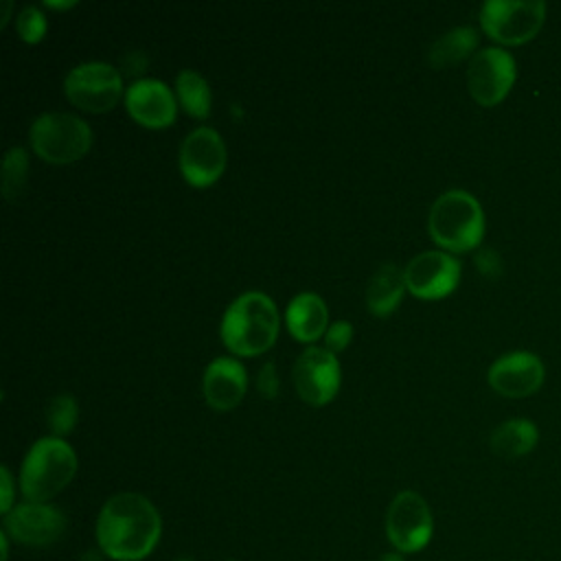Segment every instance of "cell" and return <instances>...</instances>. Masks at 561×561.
Returning a JSON list of instances; mask_svg holds the SVG:
<instances>
[{
	"label": "cell",
	"mask_w": 561,
	"mask_h": 561,
	"mask_svg": "<svg viewBox=\"0 0 561 561\" xmlns=\"http://www.w3.org/2000/svg\"><path fill=\"white\" fill-rule=\"evenodd\" d=\"M94 533L99 550L112 561H142L160 541L162 517L149 497L123 491L105 500Z\"/></svg>",
	"instance_id": "1"
},
{
	"label": "cell",
	"mask_w": 561,
	"mask_h": 561,
	"mask_svg": "<svg viewBox=\"0 0 561 561\" xmlns=\"http://www.w3.org/2000/svg\"><path fill=\"white\" fill-rule=\"evenodd\" d=\"M278 309L263 291L239 294L224 311L219 333L228 351L254 357L267 351L278 335Z\"/></svg>",
	"instance_id": "2"
},
{
	"label": "cell",
	"mask_w": 561,
	"mask_h": 561,
	"mask_svg": "<svg viewBox=\"0 0 561 561\" xmlns=\"http://www.w3.org/2000/svg\"><path fill=\"white\" fill-rule=\"evenodd\" d=\"M427 230L445 252H469L484 237V210L469 191L449 188L434 199Z\"/></svg>",
	"instance_id": "3"
},
{
	"label": "cell",
	"mask_w": 561,
	"mask_h": 561,
	"mask_svg": "<svg viewBox=\"0 0 561 561\" xmlns=\"http://www.w3.org/2000/svg\"><path fill=\"white\" fill-rule=\"evenodd\" d=\"M77 473V454L59 436L37 438L20 467V491L26 502H48L64 491Z\"/></svg>",
	"instance_id": "4"
},
{
	"label": "cell",
	"mask_w": 561,
	"mask_h": 561,
	"mask_svg": "<svg viewBox=\"0 0 561 561\" xmlns=\"http://www.w3.org/2000/svg\"><path fill=\"white\" fill-rule=\"evenodd\" d=\"M33 151L53 164H68L88 153L92 147L90 125L70 112H44L28 129Z\"/></svg>",
	"instance_id": "5"
},
{
	"label": "cell",
	"mask_w": 561,
	"mask_h": 561,
	"mask_svg": "<svg viewBox=\"0 0 561 561\" xmlns=\"http://www.w3.org/2000/svg\"><path fill=\"white\" fill-rule=\"evenodd\" d=\"M546 2L541 0H486L480 7V26L497 44L519 46L530 42L543 26Z\"/></svg>",
	"instance_id": "6"
},
{
	"label": "cell",
	"mask_w": 561,
	"mask_h": 561,
	"mask_svg": "<svg viewBox=\"0 0 561 561\" xmlns=\"http://www.w3.org/2000/svg\"><path fill=\"white\" fill-rule=\"evenodd\" d=\"M66 99L85 112H107L123 96V75L107 61H83L64 77Z\"/></svg>",
	"instance_id": "7"
},
{
	"label": "cell",
	"mask_w": 561,
	"mask_h": 561,
	"mask_svg": "<svg viewBox=\"0 0 561 561\" xmlns=\"http://www.w3.org/2000/svg\"><path fill=\"white\" fill-rule=\"evenodd\" d=\"M386 535L397 552H421L434 535L430 504L416 491H399L386 511Z\"/></svg>",
	"instance_id": "8"
},
{
	"label": "cell",
	"mask_w": 561,
	"mask_h": 561,
	"mask_svg": "<svg viewBox=\"0 0 561 561\" xmlns=\"http://www.w3.org/2000/svg\"><path fill=\"white\" fill-rule=\"evenodd\" d=\"M517 77L515 57L500 48L489 46L478 50L467 66V88L476 103L493 107L506 99Z\"/></svg>",
	"instance_id": "9"
},
{
	"label": "cell",
	"mask_w": 561,
	"mask_h": 561,
	"mask_svg": "<svg viewBox=\"0 0 561 561\" xmlns=\"http://www.w3.org/2000/svg\"><path fill=\"white\" fill-rule=\"evenodd\" d=\"M228 151L217 129L202 125L188 131L180 145V171L191 186L204 188L215 184L226 169Z\"/></svg>",
	"instance_id": "10"
},
{
	"label": "cell",
	"mask_w": 561,
	"mask_h": 561,
	"mask_svg": "<svg viewBox=\"0 0 561 561\" xmlns=\"http://www.w3.org/2000/svg\"><path fill=\"white\" fill-rule=\"evenodd\" d=\"M2 526L13 541L46 548L64 537L68 519L61 508L48 502H20L2 517Z\"/></svg>",
	"instance_id": "11"
},
{
	"label": "cell",
	"mask_w": 561,
	"mask_h": 561,
	"mask_svg": "<svg viewBox=\"0 0 561 561\" xmlns=\"http://www.w3.org/2000/svg\"><path fill=\"white\" fill-rule=\"evenodd\" d=\"M291 377L298 397L305 403L320 408L337 394L342 370L335 353L324 346H309L296 357Z\"/></svg>",
	"instance_id": "12"
},
{
	"label": "cell",
	"mask_w": 561,
	"mask_h": 561,
	"mask_svg": "<svg viewBox=\"0 0 561 561\" xmlns=\"http://www.w3.org/2000/svg\"><path fill=\"white\" fill-rule=\"evenodd\" d=\"M460 272V261L445 250L421 252L403 267L408 291L423 300H436L451 294L458 287Z\"/></svg>",
	"instance_id": "13"
},
{
	"label": "cell",
	"mask_w": 561,
	"mask_h": 561,
	"mask_svg": "<svg viewBox=\"0 0 561 561\" xmlns=\"http://www.w3.org/2000/svg\"><path fill=\"white\" fill-rule=\"evenodd\" d=\"M546 377L543 362L530 351H511L500 355L486 370L489 386L508 399L535 394Z\"/></svg>",
	"instance_id": "14"
},
{
	"label": "cell",
	"mask_w": 561,
	"mask_h": 561,
	"mask_svg": "<svg viewBox=\"0 0 561 561\" xmlns=\"http://www.w3.org/2000/svg\"><path fill=\"white\" fill-rule=\"evenodd\" d=\"M125 107L145 127L162 129L175 121L178 105L173 90L160 79H136L125 88Z\"/></svg>",
	"instance_id": "15"
},
{
	"label": "cell",
	"mask_w": 561,
	"mask_h": 561,
	"mask_svg": "<svg viewBox=\"0 0 561 561\" xmlns=\"http://www.w3.org/2000/svg\"><path fill=\"white\" fill-rule=\"evenodd\" d=\"M202 388L210 408L232 410L245 397L248 373L239 359L221 355L206 366Z\"/></svg>",
	"instance_id": "16"
},
{
	"label": "cell",
	"mask_w": 561,
	"mask_h": 561,
	"mask_svg": "<svg viewBox=\"0 0 561 561\" xmlns=\"http://www.w3.org/2000/svg\"><path fill=\"white\" fill-rule=\"evenodd\" d=\"M285 324L294 340L316 342L329 329V311L316 291L296 294L285 309Z\"/></svg>",
	"instance_id": "17"
},
{
	"label": "cell",
	"mask_w": 561,
	"mask_h": 561,
	"mask_svg": "<svg viewBox=\"0 0 561 561\" xmlns=\"http://www.w3.org/2000/svg\"><path fill=\"white\" fill-rule=\"evenodd\" d=\"M405 289L403 270L397 263H381L368 280L366 307L377 318H386L397 309Z\"/></svg>",
	"instance_id": "18"
},
{
	"label": "cell",
	"mask_w": 561,
	"mask_h": 561,
	"mask_svg": "<svg viewBox=\"0 0 561 561\" xmlns=\"http://www.w3.org/2000/svg\"><path fill=\"white\" fill-rule=\"evenodd\" d=\"M539 430L530 419L513 416L502 421L489 436V447L500 458H522L537 447Z\"/></svg>",
	"instance_id": "19"
},
{
	"label": "cell",
	"mask_w": 561,
	"mask_h": 561,
	"mask_svg": "<svg viewBox=\"0 0 561 561\" xmlns=\"http://www.w3.org/2000/svg\"><path fill=\"white\" fill-rule=\"evenodd\" d=\"M478 46V31L473 26H456L443 33L427 53L432 68H447L454 66L467 57H473Z\"/></svg>",
	"instance_id": "20"
},
{
	"label": "cell",
	"mask_w": 561,
	"mask_h": 561,
	"mask_svg": "<svg viewBox=\"0 0 561 561\" xmlns=\"http://www.w3.org/2000/svg\"><path fill=\"white\" fill-rule=\"evenodd\" d=\"M175 94H178V103L184 107L186 114L195 118H206L210 114V103H213L210 85L197 70L184 68L178 72Z\"/></svg>",
	"instance_id": "21"
},
{
	"label": "cell",
	"mask_w": 561,
	"mask_h": 561,
	"mask_svg": "<svg viewBox=\"0 0 561 561\" xmlns=\"http://www.w3.org/2000/svg\"><path fill=\"white\" fill-rule=\"evenodd\" d=\"M28 175V153L24 147L15 145L4 153L2 160V195L13 202L22 195Z\"/></svg>",
	"instance_id": "22"
},
{
	"label": "cell",
	"mask_w": 561,
	"mask_h": 561,
	"mask_svg": "<svg viewBox=\"0 0 561 561\" xmlns=\"http://www.w3.org/2000/svg\"><path fill=\"white\" fill-rule=\"evenodd\" d=\"M79 419V405L72 394H57L46 403V425L53 436H66L75 430Z\"/></svg>",
	"instance_id": "23"
},
{
	"label": "cell",
	"mask_w": 561,
	"mask_h": 561,
	"mask_svg": "<svg viewBox=\"0 0 561 561\" xmlns=\"http://www.w3.org/2000/svg\"><path fill=\"white\" fill-rule=\"evenodd\" d=\"M46 28H48L46 15H44L42 9L35 7V4L24 7V9L15 15V31H18L20 39H24V42H28V44L39 42V39L46 35Z\"/></svg>",
	"instance_id": "24"
},
{
	"label": "cell",
	"mask_w": 561,
	"mask_h": 561,
	"mask_svg": "<svg viewBox=\"0 0 561 561\" xmlns=\"http://www.w3.org/2000/svg\"><path fill=\"white\" fill-rule=\"evenodd\" d=\"M353 340V324L348 320H335L324 333V348L331 353L344 351Z\"/></svg>",
	"instance_id": "25"
},
{
	"label": "cell",
	"mask_w": 561,
	"mask_h": 561,
	"mask_svg": "<svg viewBox=\"0 0 561 561\" xmlns=\"http://www.w3.org/2000/svg\"><path fill=\"white\" fill-rule=\"evenodd\" d=\"M256 390L265 399H274L278 394V375L272 362H265L256 375Z\"/></svg>",
	"instance_id": "26"
},
{
	"label": "cell",
	"mask_w": 561,
	"mask_h": 561,
	"mask_svg": "<svg viewBox=\"0 0 561 561\" xmlns=\"http://www.w3.org/2000/svg\"><path fill=\"white\" fill-rule=\"evenodd\" d=\"M15 506V484L7 465L0 467V513L7 515Z\"/></svg>",
	"instance_id": "27"
},
{
	"label": "cell",
	"mask_w": 561,
	"mask_h": 561,
	"mask_svg": "<svg viewBox=\"0 0 561 561\" xmlns=\"http://www.w3.org/2000/svg\"><path fill=\"white\" fill-rule=\"evenodd\" d=\"M121 64H123V72H125V75H136V72H142L147 59H145L142 53L134 50V53H127V55L121 59Z\"/></svg>",
	"instance_id": "28"
},
{
	"label": "cell",
	"mask_w": 561,
	"mask_h": 561,
	"mask_svg": "<svg viewBox=\"0 0 561 561\" xmlns=\"http://www.w3.org/2000/svg\"><path fill=\"white\" fill-rule=\"evenodd\" d=\"M9 535L2 530L0 533V548H2V552H0V561H9Z\"/></svg>",
	"instance_id": "29"
},
{
	"label": "cell",
	"mask_w": 561,
	"mask_h": 561,
	"mask_svg": "<svg viewBox=\"0 0 561 561\" xmlns=\"http://www.w3.org/2000/svg\"><path fill=\"white\" fill-rule=\"evenodd\" d=\"M79 561H103V552L101 550H85Z\"/></svg>",
	"instance_id": "30"
},
{
	"label": "cell",
	"mask_w": 561,
	"mask_h": 561,
	"mask_svg": "<svg viewBox=\"0 0 561 561\" xmlns=\"http://www.w3.org/2000/svg\"><path fill=\"white\" fill-rule=\"evenodd\" d=\"M375 561H405V559H403L401 552L394 550V552H383V554H379Z\"/></svg>",
	"instance_id": "31"
},
{
	"label": "cell",
	"mask_w": 561,
	"mask_h": 561,
	"mask_svg": "<svg viewBox=\"0 0 561 561\" xmlns=\"http://www.w3.org/2000/svg\"><path fill=\"white\" fill-rule=\"evenodd\" d=\"M46 7H50V9H70V7H75V2L70 0V2H55V0H46L44 2Z\"/></svg>",
	"instance_id": "32"
},
{
	"label": "cell",
	"mask_w": 561,
	"mask_h": 561,
	"mask_svg": "<svg viewBox=\"0 0 561 561\" xmlns=\"http://www.w3.org/2000/svg\"><path fill=\"white\" fill-rule=\"evenodd\" d=\"M2 7H4V13H2V18H0V26H4V24L9 22V11H11V2H9V0H4V2H2Z\"/></svg>",
	"instance_id": "33"
},
{
	"label": "cell",
	"mask_w": 561,
	"mask_h": 561,
	"mask_svg": "<svg viewBox=\"0 0 561 561\" xmlns=\"http://www.w3.org/2000/svg\"><path fill=\"white\" fill-rule=\"evenodd\" d=\"M173 561H197V559H191V557H178V559H173Z\"/></svg>",
	"instance_id": "34"
},
{
	"label": "cell",
	"mask_w": 561,
	"mask_h": 561,
	"mask_svg": "<svg viewBox=\"0 0 561 561\" xmlns=\"http://www.w3.org/2000/svg\"><path fill=\"white\" fill-rule=\"evenodd\" d=\"M228 561H237V559H228Z\"/></svg>",
	"instance_id": "35"
}]
</instances>
